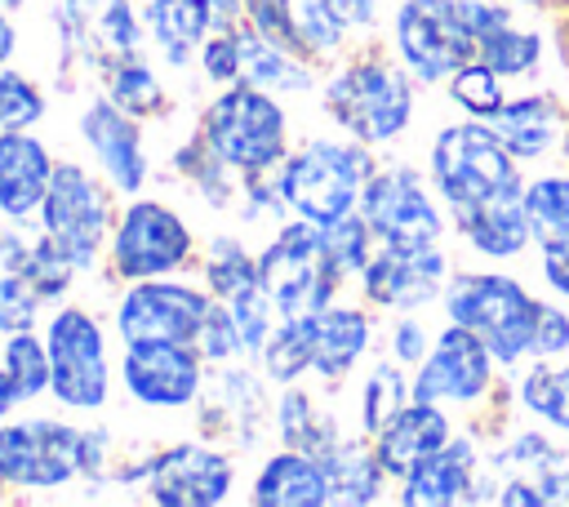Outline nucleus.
Wrapping results in <instances>:
<instances>
[{
    "mask_svg": "<svg viewBox=\"0 0 569 507\" xmlns=\"http://www.w3.org/2000/svg\"><path fill=\"white\" fill-rule=\"evenodd\" d=\"M373 165H369V151L365 147H351V142H329V138H316L307 142L280 173V196L284 205L325 227V222H338L356 209L365 182H369Z\"/></svg>",
    "mask_w": 569,
    "mask_h": 507,
    "instance_id": "1",
    "label": "nucleus"
},
{
    "mask_svg": "<svg viewBox=\"0 0 569 507\" xmlns=\"http://www.w3.org/2000/svg\"><path fill=\"white\" fill-rule=\"evenodd\" d=\"M445 311L453 325H467L471 334H480L485 347L511 365L525 351H533V329H538L542 302H533L520 280L480 271V276H458L449 285Z\"/></svg>",
    "mask_w": 569,
    "mask_h": 507,
    "instance_id": "2",
    "label": "nucleus"
},
{
    "mask_svg": "<svg viewBox=\"0 0 569 507\" xmlns=\"http://www.w3.org/2000/svg\"><path fill=\"white\" fill-rule=\"evenodd\" d=\"M338 267L325 249V236L316 222H293L280 227V236L262 249L258 258V285L271 294V302L284 316H316L329 307L333 285H338Z\"/></svg>",
    "mask_w": 569,
    "mask_h": 507,
    "instance_id": "3",
    "label": "nucleus"
},
{
    "mask_svg": "<svg viewBox=\"0 0 569 507\" xmlns=\"http://www.w3.org/2000/svg\"><path fill=\"white\" fill-rule=\"evenodd\" d=\"M431 178L440 187V196L449 200L453 213L489 200L502 187H516V165L511 151L502 147V138L493 133V125H449L436 133L431 142Z\"/></svg>",
    "mask_w": 569,
    "mask_h": 507,
    "instance_id": "4",
    "label": "nucleus"
},
{
    "mask_svg": "<svg viewBox=\"0 0 569 507\" xmlns=\"http://www.w3.org/2000/svg\"><path fill=\"white\" fill-rule=\"evenodd\" d=\"M325 107L360 142H391L413 116V89H409L405 71L369 58L329 80Z\"/></svg>",
    "mask_w": 569,
    "mask_h": 507,
    "instance_id": "5",
    "label": "nucleus"
},
{
    "mask_svg": "<svg viewBox=\"0 0 569 507\" xmlns=\"http://www.w3.org/2000/svg\"><path fill=\"white\" fill-rule=\"evenodd\" d=\"M204 142L222 165L258 173L276 165L284 151V111L271 93L253 84H236L218 93L213 107L204 111Z\"/></svg>",
    "mask_w": 569,
    "mask_h": 507,
    "instance_id": "6",
    "label": "nucleus"
},
{
    "mask_svg": "<svg viewBox=\"0 0 569 507\" xmlns=\"http://www.w3.org/2000/svg\"><path fill=\"white\" fill-rule=\"evenodd\" d=\"M396 44L418 80H445L476 58L467 0H409L396 13Z\"/></svg>",
    "mask_w": 569,
    "mask_h": 507,
    "instance_id": "7",
    "label": "nucleus"
},
{
    "mask_svg": "<svg viewBox=\"0 0 569 507\" xmlns=\"http://www.w3.org/2000/svg\"><path fill=\"white\" fill-rule=\"evenodd\" d=\"M49 387L71 409H98L107 400V347L102 329L84 307H62L44 334Z\"/></svg>",
    "mask_w": 569,
    "mask_h": 507,
    "instance_id": "8",
    "label": "nucleus"
},
{
    "mask_svg": "<svg viewBox=\"0 0 569 507\" xmlns=\"http://www.w3.org/2000/svg\"><path fill=\"white\" fill-rule=\"evenodd\" d=\"M76 471H84V431L53 422V418H27L0 427V480L27 485V489H58Z\"/></svg>",
    "mask_w": 569,
    "mask_h": 507,
    "instance_id": "9",
    "label": "nucleus"
},
{
    "mask_svg": "<svg viewBox=\"0 0 569 507\" xmlns=\"http://www.w3.org/2000/svg\"><path fill=\"white\" fill-rule=\"evenodd\" d=\"M40 218L49 245L71 267H89L107 236V196L80 165H53L49 191L40 200Z\"/></svg>",
    "mask_w": 569,
    "mask_h": 507,
    "instance_id": "10",
    "label": "nucleus"
},
{
    "mask_svg": "<svg viewBox=\"0 0 569 507\" xmlns=\"http://www.w3.org/2000/svg\"><path fill=\"white\" fill-rule=\"evenodd\" d=\"M360 209H365V222L373 227V236L396 249H436L445 236L440 209L427 200L418 173H409V169L369 173V182L360 191Z\"/></svg>",
    "mask_w": 569,
    "mask_h": 507,
    "instance_id": "11",
    "label": "nucleus"
},
{
    "mask_svg": "<svg viewBox=\"0 0 569 507\" xmlns=\"http://www.w3.org/2000/svg\"><path fill=\"white\" fill-rule=\"evenodd\" d=\"M191 254V231L187 222L169 209V205H156V200H133L116 227V245H111V258H116V271L124 280H151V276H164L173 271L182 258Z\"/></svg>",
    "mask_w": 569,
    "mask_h": 507,
    "instance_id": "12",
    "label": "nucleus"
},
{
    "mask_svg": "<svg viewBox=\"0 0 569 507\" xmlns=\"http://www.w3.org/2000/svg\"><path fill=\"white\" fill-rule=\"evenodd\" d=\"M204 311H209L204 294L187 285H169V280H147L120 298L116 329L124 334V342H191L196 347Z\"/></svg>",
    "mask_w": 569,
    "mask_h": 507,
    "instance_id": "13",
    "label": "nucleus"
},
{
    "mask_svg": "<svg viewBox=\"0 0 569 507\" xmlns=\"http://www.w3.org/2000/svg\"><path fill=\"white\" fill-rule=\"evenodd\" d=\"M236 485V463L218 449L204 445H173L164 449L151 471H147V489L156 503L169 507H209L222 503Z\"/></svg>",
    "mask_w": 569,
    "mask_h": 507,
    "instance_id": "14",
    "label": "nucleus"
},
{
    "mask_svg": "<svg viewBox=\"0 0 569 507\" xmlns=\"http://www.w3.org/2000/svg\"><path fill=\"white\" fill-rule=\"evenodd\" d=\"M124 387L151 409H178L200 391V356L191 342H129Z\"/></svg>",
    "mask_w": 569,
    "mask_h": 507,
    "instance_id": "15",
    "label": "nucleus"
},
{
    "mask_svg": "<svg viewBox=\"0 0 569 507\" xmlns=\"http://www.w3.org/2000/svg\"><path fill=\"white\" fill-rule=\"evenodd\" d=\"M489 360H493V351L485 347L480 334H471L467 325H449L436 338V347L413 382V396L418 400H458V405L476 400L489 387Z\"/></svg>",
    "mask_w": 569,
    "mask_h": 507,
    "instance_id": "16",
    "label": "nucleus"
},
{
    "mask_svg": "<svg viewBox=\"0 0 569 507\" xmlns=\"http://www.w3.org/2000/svg\"><path fill=\"white\" fill-rule=\"evenodd\" d=\"M445 285V254L440 249H396L382 245V254H373L365 262V294L378 307H422L440 294Z\"/></svg>",
    "mask_w": 569,
    "mask_h": 507,
    "instance_id": "17",
    "label": "nucleus"
},
{
    "mask_svg": "<svg viewBox=\"0 0 569 507\" xmlns=\"http://www.w3.org/2000/svg\"><path fill=\"white\" fill-rule=\"evenodd\" d=\"M80 133L89 142V151L98 156V165L107 169V178L120 191H138L147 178V156H142V138L138 129L124 120V111L107 98H93L80 116Z\"/></svg>",
    "mask_w": 569,
    "mask_h": 507,
    "instance_id": "18",
    "label": "nucleus"
},
{
    "mask_svg": "<svg viewBox=\"0 0 569 507\" xmlns=\"http://www.w3.org/2000/svg\"><path fill=\"white\" fill-rule=\"evenodd\" d=\"M449 445V418L436 409V400H409L382 431H378V463L391 476H409L418 463H427L436 449Z\"/></svg>",
    "mask_w": 569,
    "mask_h": 507,
    "instance_id": "19",
    "label": "nucleus"
},
{
    "mask_svg": "<svg viewBox=\"0 0 569 507\" xmlns=\"http://www.w3.org/2000/svg\"><path fill=\"white\" fill-rule=\"evenodd\" d=\"M49 178H53V165L44 142L18 129H0V213L27 218L31 209H40Z\"/></svg>",
    "mask_w": 569,
    "mask_h": 507,
    "instance_id": "20",
    "label": "nucleus"
},
{
    "mask_svg": "<svg viewBox=\"0 0 569 507\" xmlns=\"http://www.w3.org/2000/svg\"><path fill=\"white\" fill-rule=\"evenodd\" d=\"M453 218L462 222L467 240H471L480 254H489V258H511V254H520V249L529 245V236H533V231H529V213H525L520 182L493 191L489 200H480V205H471V209H462V213H453Z\"/></svg>",
    "mask_w": 569,
    "mask_h": 507,
    "instance_id": "21",
    "label": "nucleus"
},
{
    "mask_svg": "<svg viewBox=\"0 0 569 507\" xmlns=\"http://www.w3.org/2000/svg\"><path fill=\"white\" fill-rule=\"evenodd\" d=\"M67 31L80 40L93 58H138V22L129 13V0H62Z\"/></svg>",
    "mask_w": 569,
    "mask_h": 507,
    "instance_id": "22",
    "label": "nucleus"
},
{
    "mask_svg": "<svg viewBox=\"0 0 569 507\" xmlns=\"http://www.w3.org/2000/svg\"><path fill=\"white\" fill-rule=\"evenodd\" d=\"M253 503H271V507H320V503H329L325 463L316 454H302V449L267 458L258 480H253Z\"/></svg>",
    "mask_w": 569,
    "mask_h": 507,
    "instance_id": "23",
    "label": "nucleus"
},
{
    "mask_svg": "<svg viewBox=\"0 0 569 507\" xmlns=\"http://www.w3.org/2000/svg\"><path fill=\"white\" fill-rule=\"evenodd\" d=\"M467 13H471V31H476V58L485 67H493L498 76H520V71L533 67L538 36L525 31V27H516L507 9L467 0Z\"/></svg>",
    "mask_w": 569,
    "mask_h": 507,
    "instance_id": "24",
    "label": "nucleus"
},
{
    "mask_svg": "<svg viewBox=\"0 0 569 507\" xmlns=\"http://www.w3.org/2000/svg\"><path fill=\"white\" fill-rule=\"evenodd\" d=\"M476 480V449L467 440H449L445 449H436L427 463H418L405 476L400 498L418 503V507H440V503H458L471 494Z\"/></svg>",
    "mask_w": 569,
    "mask_h": 507,
    "instance_id": "25",
    "label": "nucleus"
},
{
    "mask_svg": "<svg viewBox=\"0 0 569 507\" xmlns=\"http://www.w3.org/2000/svg\"><path fill=\"white\" fill-rule=\"evenodd\" d=\"M209 27L213 13L204 0H147V31L173 67L191 58V49L209 36Z\"/></svg>",
    "mask_w": 569,
    "mask_h": 507,
    "instance_id": "26",
    "label": "nucleus"
},
{
    "mask_svg": "<svg viewBox=\"0 0 569 507\" xmlns=\"http://www.w3.org/2000/svg\"><path fill=\"white\" fill-rule=\"evenodd\" d=\"M369 342V316L356 307H325L316 311V365L325 378H342Z\"/></svg>",
    "mask_w": 569,
    "mask_h": 507,
    "instance_id": "27",
    "label": "nucleus"
},
{
    "mask_svg": "<svg viewBox=\"0 0 569 507\" xmlns=\"http://www.w3.org/2000/svg\"><path fill=\"white\" fill-rule=\"evenodd\" d=\"M236 49H240V80L267 93H293L307 84V71L271 44L267 31H236Z\"/></svg>",
    "mask_w": 569,
    "mask_h": 507,
    "instance_id": "28",
    "label": "nucleus"
},
{
    "mask_svg": "<svg viewBox=\"0 0 569 507\" xmlns=\"http://www.w3.org/2000/svg\"><path fill=\"white\" fill-rule=\"evenodd\" d=\"M493 133L502 138V147L511 156H542L551 142H556V116H551V102L529 93V98H516V102H502L493 111Z\"/></svg>",
    "mask_w": 569,
    "mask_h": 507,
    "instance_id": "29",
    "label": "nucleus"
},
{
    "mask_svg": "<svg viewBox=\"0 0 569 507\" xmlns=\"http://www.w3.org/2000/svg\"><path fill=\"white\" fill-rule=\"evenodd\" d=\"M325 476H329V498L338 503H369L378 498V480H382V463L378 449H360L356 440H333L325 454Z\"/></svg>",
    "mask_w": 569,
    "mask_h": 507,
    "instance_id": "30",
    "label": "nucleus"
},
{
    "mask_svg": "<svg viewBox=\"0 0 569 507\" xmlns=\"http://www.w3.org/2000/svg\"><path fill=\"white\" fill-rule=\"evenodd\" d=\"M316 365V316H289L267 342H262V369L276 382L302 378V369Z\"/></svg>",
    "mask_w": 569,
    "mask_h": 507,
    "instance_id": "31",
    "label": "nucleus"
},
{
    "mask_svg": "<svg viewBox=\"0 0 569 507\" xmlns=\"http://www.w3.org/2000/svg\"><path fill=\"white\" fill-rule=\"evenodd\" d=\"M525 213H529V231L542 245H565L569 240V178H538L525 191Z\"/></svg>",
    "mask_w": 569,
    "mask_h": 507,
    "instance_id": "32",
    "label": "nucleus"
},
{
    "mask_svg": "<svg viewBox=\"0 0 569 507\" xmlns=\"http://www.w3.org/2000/svg\"><path fill=\"white\" fill-rule=\"evenodd\" d=\"M280 431H284L289 449H302V454H316V458L338 440L333 422L325 414H316L311 396H302V391H284V400H280Z\"/></svg>",
    "mask_w": 569,
    "mask_h": 507,
    "instance_id": "33",
    "label": "nucleus"
},
{
    "mask_svg": "<svg viewBox=\"0 0 569 507\" xmlns=\"http://www.w3.org/2000/svg\"><path fill=\"white\" fill-rule=\"evenodd\" d=\"M520 400L551 427L569 431V369H551V365H538L525 374L520 382Z\"/></svg>",
    "mask_w": 569,
    "mask_h": 507,
    "instance_id": "34",
    "label": "nucleus"
},
{
    "mask_svg": "<svg viewBox=\"0 0 569 507\" xmlns=\"http://www.w3.org/2000/svg\"><path fill=\"white\" fill-rule=\"evenodd\" d=\"M4 369L18 387V400H31L49 387V347L40 338H31V329L22 334H9V347H4Z\"/></svg>",
    "mask_w": 569,
    "mask_h": 507,
    "instance_id": "35",
    "label": "nucleus"
},
{
    "mask_svg": "<svg viewBox=\"0 0 569 507\" xmlns=\"http://www.w3.org/2000/svg\"><path fill=\"white\" fill-rule=\"evenodd\" d=\"M409 405V387L400 378L396 365H378L365 382V405H360V427L365 431H382L400 409Z\"/></svg>",
    "mask_w": 569,
    "mask_h": 507,
    "instance_id": "36",
    "label": "nucleus"
},
{
    "mask_svg": "<svg viewBox=\"0 0 569 507\" xmlns=\"http://www.w3.org/2000/svg\"><path fill=\"white\" fill-rule=\"evenodd\" d=\"M453 102L467 107L471 116L480 120H493V111L502 107V89H498V71L485 67V62H467L453 71V84H449Z\"/></svg>",
    "mask_w": 569,
    "mask_h": 507,
    "instance_id": "37",
    "label": "nucleus"
},
{
    "mask_svg": "<svg viewBox=\"0 0 569 507\" xmlns=\"http://www.w3.org/2000/svg\"><path fill=\"white\" fill-rule=\"evenodd\" d=\"M209 285L222 302H231L236 294L253 289L258 285V262L236 245V240H218L213 245V258H209Z\"/></svg>",
    "mask_w": 569,
    "mask_h": 507,
    "instance_id": "38",
    "label": "nucleus"
},
{
    "mask_svg": "<svg viewBox=\"0 0 569 507\" xmlns=\"http://www.w3.org/2000/svg\"><path fill=\"white\" fill-rule=\"evenodd\" d=\"M111 98H116V107H124L133 116H147V111L160 107V80L138 58H124L111 71Z\"/></svg>",
    "mask_w": 569,
    "mask_h": 507,
    "instance_id": "39",
    "label": "nucleus"
},
{
    "mask_svg": "<svg viewBox=\"0 0 569 507\" xmlns=\"http://www.w3.org/2000/svg\"><path fill=\"white\" fill-rule=\"evenodd\" d=\"M369 231L373 227L365 218H356V213L320 227L325 249H329V258H333L338 271H365V262H369Z\"/></svg>",
    "mask_w": 569,
    "mask_h": 507,
    "instance_id": "40",
    "label": "nucleus"
},
{
    "mask_svg": "<svg viewBox=\"0 0 569 507\" xmlns=\"http://www.w3.org/2000/svg\"><path fill=\"white\" fill-rule=\"evenodd\" d=\"M40 111L44 98L36 93V84L18 71H0V129H27L31 120H40Z\"/></svg>",
    "mask_w": 569,
    "mask_h": 507,
    "instance_id": "41",
    "label": "nucleus"
},
{
    "mask_svg": "<svg viewBox=\"0 0 569 507\" xmlns=\"http://www.w3.org/2000/svg\"><path fill=\"white\" fill-rule=\"evenodd\" d=\"M36 307H40V294L18 276H0V329L4 334H22L36 325Z\"/></svg>",
    "mask_w": 569,
    "mask_h": 507,
    "instance_id": "42",
    "label": "nucleus"
},
{
    "mask_svg": "<svg viewBox=\"0 0 569 507\" xmlns=\"http://www.w3.org/2000/svg\"><path fill=\"white\" fill-rule=\"evenodd\" d=\"M196 342H200V351H204V356H213V360H227V356L244 351V342H240V329H236L231 311H227V307H213V302H209V311H204V325H200Z\"/></svg>",
    "mask_w": 569,
    "mask_h": 507,
    "instance_id": "43",
    "label": "nucleus"
},
{
    "mask_svg": "<svg viewBox=\"0 0 569 507\" xmlns=\"http://www.w3.org/2000/svg\"><path fill=\"white\" fill-rule=\"evenodd\" d=\"M204 76L227 84V80H240V49H236V31H222L204 44Z\"/></svg>",
    "mask_w": 569,
    "mask_h": 507,
    "instance_id": "44",
    "label": "nucleus"
},
{
    "mask_svg": "<svg viewBox=\"0 0 569 507\" xmlns=\"http://www.w3.org/2000/svg\"><path fill=\"white\" fill-rule=\"evenodd\" d=\"M293 0H249V13L258 22V31H267L271 40H298V27H293Z\"/></svg>",
    "mask_w": 569,
    "mask_h": 507,
    "instance_id": "45",
    "label": "nucleus"
},
{
    "mask_svg": "<svg viewBox=\"0 0 569 507\" xmlns=\"http://www.w3.org/2000/svg\"><path fill=\"white\" fill-rule=\"evenodd\" d=\"M565 347H569V316L560 307H542L538 329H533V351L538 356H560Z\"/></svg>",
    "mask_w": 569,
    "mask_h": 507,
    "instance_id": "46",
    "label": "nucleus"
},
{
    "mask_svg": "<svg viewBox=\"0 0 569 507\" xmlns=\"http://www.w3.org/2000/svg\"><path fill=\"white\" fill-rule=\"evenodd\" d=\"M325 9L338 18L342 31H351V27H369V22H373V0H325Z\"/></svg>",
    "mask_w": 569,
    "mask_h": 507,
    "instance_id": "47",
    "label": "nucleus"
},
{
    "mask_svg": "<svg viewBox=\"0 0 569 507\" xmlns=\"http://www.w3.org/2000/svg\"><path fill=\"white\" fill-rule=\"evenodd\" d=\"M542 276H547V285H556V289L569 298V240H565V245H547V254H542Z\"/></svg>",
    "mask_w": 569,
    "mask_h": 507,
    "instance_id": "48",
    "label": "nucleus"
},
{
    "mask_svg": "<svg viewBox=\"0 0 569 507\" xmlns=\"http://www.w3.org/2000/svg\"><path fill=\"white\" fill-rule=\"evenodd\" d=\"M422 351H427L422 329H418V325H396V360L418 365V360H422Z\"/></svg>",
    "mask_w": 569,
    "mask_h": 507,
    "instance_id": "49",
    "label": "nucleus"
},
{
    "mask_svg": "<svg viewBox=\"0 0 569 507\" xmlns=\"http://www.w3.org/2000/svg\"><path fill=\"white\" fill-rule=\"evenodd\" d=\"M209 4V13H213V27H227L231 18H236V9H240V0H204Z\"/></svg>",
    "mask_w": 569,
    "mask_h": 507,
    "instance_id": "50",
    "label": "nucleus"
},
{
    "mask_svg": "<svg viewBox=\"0 0 569 507\" xmlns=\"http://www.w3.org/2000/svg\"><path fill=\"white\" fill-rule=\"evenodd\" d=\"M13 400H18V387H13V378H9V369H0V418L13 409Z\"/></svg>",
    "mask_w": 569,
    "mask_h": 507,
    "instance_id": "51",
    "label": "nucleus"
},
{
    "mask_svg": "<svg viewBox=\"0 0 569 507\" xmlns=\"http://www.w3.org/2000/svg\"><path fill=\"white\" fill-rule=\"evenodd\" d=\"M13 44H18V31H13V22L0 13V62L13 53Z\"/></svg>",
    "mask_w": 569,
    "mask_h": 507,
    "instance_id": "52",
    "label": "nucleus"
},
{
    "mask_svg": "<svg viewBox=\"0 0 569 507\" xmlns=\"http://www.w3.org/2000/svg\"><path fill=\"white\" fill-rule=\"evenodd\" d=\"M0 4H22V0H0Z\"/></svg>",
    "mask_w": 569,
    "mask_h": 507,
    "instance_id": "53",
    "label": "nucleus"
}]
</instances>
